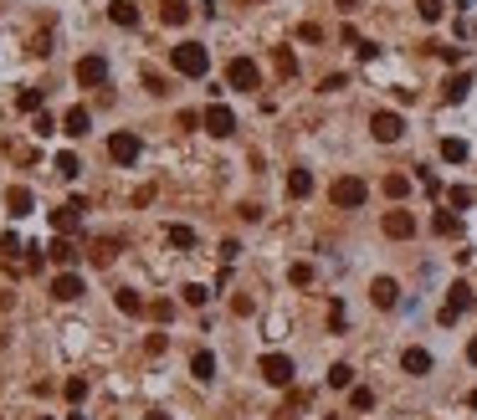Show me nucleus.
<instances>
[{"mask_svg":"<svg viewBox=\"0 0 477 420\" xmlns=\"http://www.w3.org/2000/svg\"><path fill=\"white\" fill-rule=\"evenodd\" d=\"M169 67H175L180 77H206L211 72V52L201 47V41H180V47L169 52Z\"/></svg>","mask_w":477,"mask_h":420,"instance_id":"1","label":"nucleus"},{"mask_svg":"<svg viewBox=\"0 0 477 420\" xmlns=\"http://www.w3.org/2000/svg\"><path fill=\"white\" fill-rule=\"evenodd\" d=\"M329 200H334L339 210H359L364 200H370V185H364L359 174H344V180H334V190H329Z\"/></svg>","mask_w":477,"mask_h":420,"instance_id":"2","label":"nucleus"},{"mask_svg":"<svg viewBox=\"0 0 477 420\" xmlns=\"http://www.w3.org/2000/svg\"><path fill=\"white\" fill-rule=\"evenodd\" d=\"M257 374H262L267 385L288 390V385H293V374H298V364L288 359V353H262V364H257Z\"/></svg>","mask_w":477,"mask_h":420,"instance_id":"3","label":"nucleus"},{"mask_svg":"<svg viewBox=\"0 0 477 420\" xmlns=\"http://www.w3.org/2000/svg\"><path fill=\"white\" fill-rule=\"evenodd\" d=\"M226 82H231V87H242V93H257V87H262V67H257L252 57H231Z\"/></svg>","mask_w":477,"mask_h":420,"instance_id":"4","label":"nucleus"},{"mask_svg":"<svg viewBox=\"0 0 477 420\" xmlns=\"http://www.w3.org/2000/svg\"><path fill=\"white\" fill-rule=\"evenodd\" d=\"M201 123H206L211 139H231V134H236V113H231L226 103H211L206 113H201Z\"/></svg>","mask_w":477,"mask_h":420,"instance_id":"5","label":"nucleus"},{"mask_svg":"<svg viewBox=\"0 0 477 420\" xmlns=\"http://www.w3.org/2000/svg\"><path fill=\"white\" fill-rule=\"evenodd\" d=\"M370 134H375L380 144H395V139L405 134V118L390 113V108H380V113H370Z\"/></svg>","mask_w":477,"mask_h":420,"instance_id":"6","label":"nucleus"},{"mask_svg":"<svg viewBox=\"0 0 477 420\" xmlns=\"http://www.w3.org/2000/svg\"><path fill=\"white\" fill-rule=\"evenodd\" d=\"M472 302H477V297H472V287H467V282H451V293H447V307H442V323L451 328V323H457V318L467 313Z\"/></svg>","mask_w":477,"mask_h":420,"instance_id":"7","label":"nucleus"},{"mask_svg":"<svg viewBox=\"0 0 477 420\" xmlns=\"http://www.w3.org/2000/svg\"><path fill=\"white\" fill-rule=\"evenodd\" d=\"M380 231H385L390 241H410V236H416V215H410V210H385Z\"/></svg>","mask_w":477,"mask_h":420,"instance_id":"8","label":"nucleus"},{"mask_svg":"<svg viewBox=\"0 0 477 420\" xmlns=\"http://www.w3.org/2000/svg\"><path fill=\"white\" fill-rule=\"evenodd\" d=\"M82 210H88V200H67V205H57V210H52L57 236H72V231L82 226Z\"/></svg>","mask_w":477,"mask_h":420,"instance_id":"9","label":"nucleus"},{"mask_svg":"<svg viewBox=\"0 0 477 420\" xmlns=\"http://www.w3.org/2000/svg\"><path fill=\"white\" fill-rule=\"evenodd\" d=\"M77 82L82 87H103L108 82V62L93 52V57H77Z\"/></svg>","mask_w":477,"mask_h":420,"instance_id":"10","label":"nucleus"},{"mask_svg":"<svg viewBox=\"0 0 477 420\" xmlns=\"http://www.w3.org/2000/svg\"><path fill=\"white\" fill-rule=\"evenodd\" d=\"M139 149H144V144H139V134H128V128L108 139V154H113L118 164H134V159H139Z\"/></svg>","mask_w":477,"mask_h":420,"instance_id":"11","label":"nucleus"},{"mask_svg":"<svg viewBox=\"0 0 477 420\" xmlns=\"http://www.w3.org/2000/svg\"><path fill=\"white\" fill-rule=\"evenodd\" d=\"M88 128H93V113H88V108H67L62 134H67V139H88Z\"/></svg>","mask_w":477,"mask_h":420,"instance_id":"12","label":"nucleus"},{"mask_svg":"<svg viewBox=\"0 0 477 420\" xmlns=\"http://www.w3.org/2000/svg\"><path fill=\"white\" fill-rule=\"evenodd\" d=\"M52 297H57V302H72V297H82V277H77V272H62V277H52Z\"/></svg>","mask_w":477,"mask_h":420,"instance_id":"13","label":"nucleus"},{"mask_svg":"<svg viewBox=\"0 0 477 420\" xmlns=\"http://www.w3.org/2000/svg\"><path fill=\"white\" fill-rule=\"evenodd\" d=\"M370 297H375V307H395V302H400L395 277H375V282H370Z\"/></svg>","mask_w":477,"mask_h":420,"instance_id":"14","label":"nucleus"},{"mask_svg":"<svg viewBox=\"0 0 477 420\" xmlns=\"http://www.w3.org/2000/svg\"><path fill=\"white\" fill-rule=\"evenodd\" d=\"M108 21L123 26V31H134L139 26V6H134V0H113V6H108Z\"/></svg>","mask_w":477,"mask_h":420,"instance_id":"15","label":"nucleus"},{"mask_svg":"<svg viewBox=\"0 0 477 420\" xmlns=\"http://www.w3.org/2000/svg\"><path fill=\"white\" fill-rule=\"evenodd\" d=\"M113 302H118V313H128V318H139V313H149V302L134 293V287H118L113 293Z\"/></svg>","mask_w":477,"mask_h":420,"instance_id":"16","label":"nucleus"},{"mask_svg":"<svg viewBox=\"0 0 477 420\" xmlns=\"http://www.w3.org/2000/svg\"><path fill=\"white\" fill-rule=\"evenodd\" d=\"M6 205H11V215H31V205H36V195H31L26 185H16V190H6Z\"/></svg>","mask_w":477,"mask_h":420,"instance_id":"17","label":"nucleus"},{"mask_svg":"<svg viewBox=\"0 0 477 420\" xmlns=\"http://www.w3.org/2000/svg\"><path fill=\"white\" fill-rule=\"evenodd\" d=\"M400 369H405V374H431V353H426V348H405V353H400Z\"/></svg>","mask_w":477,"mask_h":420,"instance_id":"18","label":"nucleus"},{"mask_svg":"<svg viewBox=\"0 0 477 420\" xmlns=\"http://www.w3.org/2000/svg\"><path fill=\"white\" fill-rule=\"evenodd\" d=\"M288 195H293V200H308V195H313V174L308 169H293L288 174Z\"/></svg>","mask_w":477,"mask_h":420,"instance_id":"19","label":"nucleus"},{"mask_svg":"<svg viewBox=\"0 0 477 420\" xmlns=\"http://www.w3.org/2000/svg\"><path fill=\"white\" fill-rule=\"evenodd\" d=\"M190 374H195L201 385H211V380H215V353H206V348H201V353L190 359Z\"/></svg>","mask_w":477,"mask_h":420,"instance_id":"20","label":"nucleus"},{"mask_svg":"<svg viewBox=\"0 0 477 420\" xmlns=\"http://www.w3.org/2000/svg\"><path fill=\"white\" fill-rule=\"evenodd\" d=\"M159 21H164V26H185V21H190V6H185V0H164V6H159Z\"/></svg>","mask_w":477,"mask_h":420,"instance_id":"21","label":"nucleus"},{"mask_svg":"<svg viewBox=\"0 0 477 420\" xmlns=\"http://www.w3.org/2000/svg\"><path fill=\"white\" fill-rule=\"evenodd\" d=\"M47 256H52V261H62V267H72V261H77V246H72L67 236H57L52 246H47Z\"/></svg>","mask_w":477,"mask_h":420,"instance_id":"22","label":"nucleus"},{"mask_svg":"<svg viewBox=\"0 0 477 420\" xmlns=\"http://www.w3.org/2000/svg\"><path fill=\"white\" fill-rule=\"evenodd\" d=\"M472 93V72H457V77H447V103H462Z\"/></svg>","mask_w":477,"mask_h":420,"instance_id":"23","label":"nucleus"},{"mask_svg":"<svg viewBox=\"0 0 477 420\" xmlns=\"http://www.w3.org/2000/svg\"><path fill=\"white\" fill-rule=\"evenodd\" d=\"M164 241H169V246H180V251H190L195 246V231L190 226H164Z\"/></svg>","mask_w":477,"mask_h":420,"instance_id":"24","label":"nucleus"},{"mask_svg":"<svg viewBox=\"0 0 477 420\" xmlns=\"http://www.w3.org/2000/svg\"><path fill=\"white\" fill-rule=\"evenodd\" d=\"M16 108H21V113H41V93H36V87H21V93H16Z\"/></svg>","mask_w":477,"mask_h":420,"instance_id":"25","label":"nucleus"},{"mask_svg":"<svg viewBox=\"0 0 477 420\" xmlns=\"http://www.w3.org/2000/svg\"><path fill=\"white\" fill-rule=\"evenodd\" d=\"M385 195H390V200H405V195H410V180H405V174H385Z\"/></svg>","mask_w":477,"mask_h":420,"instance_id":"26","label":"nucleus"},{"mask_svg":"<svg viewBox=\"0 0 477 420\" xmlns=\"http://www.w3.org/2000/svg\"><path fill=\"white\" fill-rule=\"evenodd\" d=\"M113 251H118V241H113V236L93 241V261H98V267H108V261H113Z\"/></svg>","mask_w":477,"mask_h":420,"instance_id":"27","label":"nucleus"},{"mask_svg":"<svg viewBox=\"0 0 477 420\" xmlns=\"http://www.w3.org/2000/svg\"><path fill=\"white\" fill-rule=\"evenodd\" d=\"M442 159H447V164H462V159H467V144H462V139H442Z\"/></svg>","mask_w":477,"mask_h":420,"instance_id":"28","label":"nucleus"},{"mask_svg":"<svg viewBox=\"0 0 477 420\" xmlns=\"http://www.w3.org/2000/svg\"><path fill=\"white\" fill-rule=\"evenodd\" d=\"M329 385H334V390H354V369H349V364H334V369H329Z\"/></svg>","mask_w":477,"mask_h":420,"instance_id":"29","label":"nucleus"},{"mask_svg":"<svg viewBox=\"0 0 477 420\" xmlns=\"http://www.w3.org/2000/svg\"><path fill=\"white\" fill-rule=\"evenodd\" d=\"M62 395H67L72 405H77V400H88V380H82V374H72V380L62 385Z\"/></svg>","mask_w":477,"mask_h":420,"instance_id":"30","label":"nucleus"},{"mask_svg":"<svg viewBox=\"0 0 477 420\" xmlns=\"http://www.w3.org/2000/svg\"><path fill=\"white\" fill-rule=\"evenodd\" d=\"M431 231H437V236H457V215H451V210H437V220H431Z\"/></svg>","mask_w":477,"mask_h":420,"instance_id":"31","label":"nucleus"},{"mask_svg":"<svg viewBox=\"0 0 477 420\" xmlns=\"http://www.w3.org/2000/svg\"><path fill=\"white\" fill-rule=\"evenodd\" d=\"M185 302H190V307H206V302H211V287H206V282H190V287H185Z\"/></svg>","mask_w":477,"mask_h":420,"instance_id":"32","label":"nucleus"},{"mask_svg":"<svg viewBox=\"0 0 477 420\" xmlns=\"http://www.w3.org/2000/svg\"><path fill=\"white\" fill-rule=\"evenodd\" d=\"M77 154H57V174H62V180H77Z\"/></svg>","mask_w":477,"mask_h":420,"instance_id":"33","label":"nucleus"},{"mask_svg":"<svg viewBox=\"0 0 477 420\" xmlns=\"http://www.w3.org/2000/svg\"><path fill=\"white\" fill-rule=\"evenodd\" d=\"M447 200H451V210H467V205L477 200V195H472L467 185H451V195H447Z\"/></svg>","mask_w":477,"mask_h":420,"instance_id":"34","label":"nucleus"},{"mask_svg":"<svg viewBox=\"0 0 477 420\" xmlns=\"http://www.w3.org/2000/svg\"><path fill=\"white\" fill-rule=\"evenodd\" d=\"M277 72H283V77H293V72H298V57H293L288 47H277Z\"/></svg>","mask_w":477,"mask_h":420,"instance_id":"35","label":"nucleus"},{"mask_svg":"<svg viewBox=\"0 0 477 420\" xmlns=\"http://www.w3.org/2000/svg\"><path fill=\"white\" fill-rule=\"evenodd\" d=\"M349 405L354 410H375V390H349Z\"/></svg>","mask_w":477,"mask_h":420,"instance_id":"36","label":"nucleus"},{"mask_svg":"<svg viewBox=\"0 0 477 420\" xmlns=\"http://www.w3.org/2000/svg\"><path fill=\"white\" fill-rule=\"evenodd\" d=\"M416 11H421V21H442V0H416Z\"/></svg>","mask_w":477,"mask_h":420,"instance_id":"37","label":"nucleus"},{"mask_svg":"<svg viewBox=\"0 0 477 420\" xmlns=\"http://www.w3.org/2000/svg\"><path fill=\"white\" fill-rule=\"evenodd\" d=\"M288 282H293V287H308V282H313V267H308V261H298V267L288 272Z\"/></svg>","mask_w":477,"mask_h":420,"instance_id":"38","label":"nucleus"},{"mask_svg":"<svg viewBox=\"0 0 477 420\" xmlns=\"http://www.w3.org/2000/svg\"><path fill=\"white\" fill-rule=\"evenodd\" d=\"M31 134H36V139H47V134H57V123H52L47 113H36V118H31Z\"/></svg>","mask_w":477,"mask_h":420,"instance_id":"39","label":"nucleus"},{"mask_svg":"<svg viewBox=\"0 0 477 420\" xmlns=\"http://www.w3.org/2000/svg\"><path fill=\"white\" fill-rule=\"evenodd\" d=\"M334 6H339V11H344V16H354V11H359V6H364V0H334Z\"/></svg>","mask_w":477,"mask_h":420,"instance_id":"40","label":"nucleus"},{"mask_svg":"<svg viewBox=\"0 0 477 420\" xmlns=\"http://www.w3.org/2000/svg\"><path fill=\"white\" fill-rule=\"evenodd\" d=\"M467 359H472V364H477V339H472V344H467Z\"/></svg>","mask_w":477,"mask_h":420,"instance_id":"41","label":"nucleus"},{"mask_svg":"<svg viewBox=\"0 0 477 420\" xmlns=\"http://www.w3.org/2000/svg\"><path fill=\"white\" fill-rule=\"evenodd\" d=\"M149 420H169V415H164V410H155V415H149Z\"/></svg>","mask_w":477,"mask_h":420,"instance_id":"42","label":"nucleus"},{"mask_svg":"<svg viewBox=\"0 0 477 420\" xmlns=\"http://www.w3.org/2000/svg\"><path fill=\"white\" fill-rule=\"evenodd\" d=\"M41 420H52V415H41Z\"/></svg>","mask_w":477,"mask_h":420,"instance_id":"43","label":"nucleus"},{"mask_svg":"<svg viewBox=\"0 0 477 420\" xmlns=\"http://www.w3.org/2000/svg\"><path fill=\"white\" fill-rule=\"evenodd\" d=\"M329 420H339V415H329Z\"/></svg>","mask_w":477,"mask_h":420,"instance_id":"44","label":"nucleus"},{"mask_svg":"<svg viewBox=\"0 0 477 420\" xmlns=\"http://www.w3.org/2000/svg\"><path fill=\"white\" fill-rule=\"evenodd\" d=\"M257 6H262V0H257Z\"/></svg>","mask_w":477,"mask_h":420,"instance_id":"45","label":"nucleus"}]
</instances>
